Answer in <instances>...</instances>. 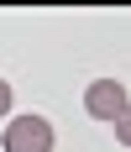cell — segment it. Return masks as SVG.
Wrapping results in <instances>:
<instances>
[{"mask_svg":"<svg viewBox=\"0 0 131 152\" xmlns=\"http://www.w3.org/2000/svg\"><path fill=\"white\" fill-rule=\"evenodd\" d=\"M5 152H53V126L42 115H16L5 126Z\"/></svg>","mask_w":131,"mask_h":152,"instance_id":"obj_1","label":"cell"},{"mask_svg":"<svg viewBox=\"0 0 131 152\" xmlns=\"http://www.w3.org/2000/svg\"><path fill=\"white\" fill-rule=\"evenodd\" d=\"M84 110L94 115V121H116L121 110H126V84H116V79H94L84 89Z\"/></svg>","mask_w":131,"mask_h":152,"instance_id":"obj_2","label":"cell"},{"mask_svg":"<svg viewBox=\"0 0 131 152\" xmlns=\"http://www.w3.org/2000/svg\"><path fill=\"white\" fill-rule=\"evenodd\" d=\"M116 137H121V147H131V100H126V110L116 115Z\"/></svg>","mask_w":131,"mask_h":152,"instance_id":"obj_3","label":"cell"},{"mask_svg":"<svg viewBox=\"0 0 131 152\" xmlns=\"http://www.w3.org/2000/svg\"><path fill=\"white\" fill-rule=\"evenodd\" d=\"M5 110H11V84L0 79V115H5Z\"/></svg>","mask_w":131,"mask_h":152,"instance_id":"obj_4","label":"cell"}]
</instances>
